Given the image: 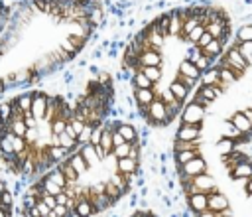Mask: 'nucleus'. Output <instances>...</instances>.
Listing matches in <instances>:
<instances>
[{"mask_svg": "<svg viewBox=\"0 0 252 217\" xmlns=\"http://www.w3.org/2000/svg\"><path fill=\"white\" fill-rule=\"evenodd\" d=\"M140 162L138 160H132V158H118L116 160V170L120 172V174H124V176H134V174H138L140 172Z\"/></svg>", "mask_w": 252, "mask_h": 217, "instance_id": "obj_13", "label": "nucleus"}, {"mask_svg": "<svg viewBox=\"0 0 252 217\" xmlns=\"http://www.w3.org/2000/svg\"><path fill=\"white\" fill-rule=\"evenodd\" d=\"M203 136V124H187V122H179V126L175 128V136L173 140H201Z\"/></svg>", "mask_w": 252, "mask_h": 217, "instance_id": "obj_6", "label": "nucleus"}, {"mask_svg": "<svg viewBox=\"0 0 252 217\" xmlns=\"http://www.w3.org/2000/svg\"><path fill=\"white\" fill-rule=\"evenodd\" d=\"M207 168H209V164H207V160L203 158V154L197 156V158H193V160H189V162L183 164V166H177V181H179V185L185 183V181H189L191 178H195V176L207 172Z\"/></svg>", "mask_w": 252, "mask_h": 217, "instance_id": "obj_3", "label": "nucleus"}, {"mask_svg": "<svg viewBox=\"0 0 252 217\" xmlns=\"http://www.w3.org/2000/svg\"><path fill=\"white\" fill-rule=\"evenodd\" d=\"M203 34H205V24H199V26H197L193 32H189V34H187L185 41H187V43H193V45H197V41L201 39V36H203Z\"/></svg>", "mask_w": 252, "mask_h": 217, "instance_id": "obj_33", "label": "nucleus"}, {"mask_svg": "<svg viewBox=\"0 0 252 217\" xmlns=\"http://www.w3.org/2000/svg\"><path fill=\"white\" fill-rule=\"evenodd\" d=\"M116 130H118V132L124 136V140H126V142H130V144L140 140L138 128H136V126H134V122H130V120H122V122H120V126H118Z\"/></svg>", "mask_w": 252, "mask_h": 217, "instance_id": "obj_14", "label": "nucleus"}, {"mask_svg": "<svg viewBox=\"0 0 252 217\" xmlns=\"http://www.w3.org/2000/svg\"><path fill=\"white\" fill-rule=\"evenodd\" d=\"M199 24H203V22H201L199 18H193V16H191L189 20H185V22H183V28H181V34H179V37H181V39L185 41L187 34H189V32H193V30H195V28H197Z\"/></svg>", "mask_w": 252, "mask_h": 217, "instance_id": "obj_30", "label": "nucleus"}, {"mask_svg": "<svg viewBox=\"0 0 252 217\" xmlns=\"http://www.w3.org/2000/svg\"><path fill=\"white\" fill-rule=\"evenodd\" d=\"M201 55H203V49H201L199 45H193V43H191V47L185 51V57H183V59H187V61L195 63V61H197Z\"/></svg>", "mask_w": 252, "mask_h": 217, "instance_id": "obj_34", "label": "nucleus"}, {"mask_svg": "<svg viewBox=\"0 0 252 217\" xmlns=\"http://www.w3.org/2000/svg\"><path fill=\"white\" fill-rule=\"evenodd\" d=\"M10 14H12V6H10V2H8V0H0V32L4 30V26H6Z\"/></svg>", "mask_w": 252, "mask_h": 217, "instance_id": "obj_31", "label": "nucleus"}, {"mask_svg": "<svg viewBox=\"0 0 252 217\" xmlns=\"http://www.w3.org/2000/svg\"><path fill=\"white\" fill-rule=\"evenodd\" d=\"M201 85H220V77H219V67H211L207 71L201 73V79H199Z\"/></svg>", "mask_w": 252, "mask_h": 217, "instance_id": "obj_25", "label": "nucleus"}, {"mask_svg": "<svg viewBox=\"0 0 252 217\" xmlns=\"http://www.w3.org/2000/svg\"><path fill=\"white\" fill-rule=\"evenodd\" d=\"M228 176H230V180L250 178V176H252V158L242 160V162H238L236 166H232V168L228 170Z\"/></svg>", "mask_w": 252, "mask_h": 217, "instance_id": "obj_12", "label": "nucleus"}, {"mask_svg": "<svg viewBox=\"0 0 252 217\" xmlns=\"http://www.w3.org/2000/svg\"><path fill=\"white\" fill-rule=\"evenodd\" d=\"M146 75H148V79H152L156 85L159 83V79H161V67L159 65H144V67H140Z\"/></svg>", "mask_w": 252, "mask_h": 217, "instance_id": "obj_28", "label": "nucleus"}, {"mask_svg": "<svg viewBox=\"0 0 252 217\" xmlns=\"http://www.w3.org/2000/svg\"><path fill=\"white\" fill-rule=\"evenodd\" d=\"M150 211H152V209H150ZM146 215H148V211L144 213V211H138V209H136V211L132 213V217H146Z\"/></svg>", "mask_w": 252, "mask_h": 217, "instance_id": "obj_44", "label": "nucleus"}, {"mask_svg": "<svg viewBox=\"0 0 252 217\" xmlns=\"http://www.w3.org/2000/svg\"><path fill=\"white\" fill-rule=\"evenodd\" d=\"M185 201H187V207H189L193 213H201V211L209 209V207H207V193H205V191L189 193Z\"/></svg>", "mask_w": 252, "mask_h": 217, "instance_id": "obj_10", "label": "nucleus"}, {"mask_svg": "<svg viewBox=\"0 0 252 217\" xmlns=\"http://www.w3.org/2000/svg\"><path fill=\"white\" fill-rule=\"evenodd\" d=\"M167 89L173 93V97H175L177 101H181V103H187V101H189V93H191V89H189V87H185L181 81L173 79V81L169 83V87H167Z\"/></svg>", "mask_w": 252, "mask_h": 217, "instance_id": "obj_19", "label": "nucleus"}, {"mask_svg": "<svg viewBox=\"0 0 252 217\" xmlns=\"http://www.w3.org/2000/svg\"><path fill=\"white\" fill-rule=\"evenodd\" d=\"M100 136H102V124H96L94 130H93V134H91V142L93 144H98L100 142Z\"/></svg>", "mask_w": 252, "mask_h": 217, "instance_id": "obj_39", "label": "nucleus"}, {"mask_svg": "<svg viewBox=\"0 0 252 217\" xmlns=\"http://www.w3.org/2000/svg\"><path fill=\"white\" fill-rule=\"evenodd\" d=\"M236 41H250L252 39V24H244L236 30Z\"/></svg>", "mask_w": 252, "mask_h": 217, "instance_id": "obj_32", "label": "nucleus"}, {"mask_svg": "<svg viewBox=\"0 0 252 217\" xmlns=\"http://www.w3.org/2000/svg\"><path fill=\"white\" fill-rule=\"evenodd\" d=\"M211 39H213V36H211V34H209V32H207V30H205V34H203V36H201V39H199V41H197V45H199V47H201V49H203V47H205V45H207V43H209V41H211Z\"/></svg>", "mask_w": 252, "mask_h": 217, "instance_id": "obj_40", "label": "nucleus"}, {"mask_svg": "<svg viewBox=\"0 0 252 217\" xmlns=\"http://www.w3.org/2000/svg\"><path fill=\"white\" fill-rule=\"evenodd\" d=\"M219 134L224 136V138H232V140H236V142H248V140H250V136L242 134L230 118L220 120V124H219ZM250 142H252V140H250Z\"/></svg>", "mask_w": 252, "mask_h": 217, "instance_id": "obj_8", "label": "nucleus"}, {"mask_svg": "<svg viewBox=\"0 0 252 217\" xmlns=\"http://www.w3.org/2000/svg\"><path fill=\"white\" fill-rule=\"evenodd\" d=\"M230 120L236 124V128H238L242 134L250 136V132H252V122L242 114V110H234V112L230 114Z\"/></svg>", "mask_w": 252, "mask_h": 217, "instance_id": "obj_20", "label": "nucleus"}, {"mask_svg": "<svg viewBox=\"0 0 252 217\" xmlns=\"http://www.w3.org/2000/svg\"><path fill=\"white\" fill-rule=\"evenodd\" d=\"M207 116V108L195 101H187L179 112V122H187V124H203Z\"/></svg>", "mask_w": 252, "mask_h": 217, "instance_id": "obj_5", "label": "nucleus"}, {"mask_svg": "<svg viewBox=\"0 0 252 217\" xmlns=\"http://www.w3.org/2000/svg\"><path fill=\"white\" fill-rule=\"evenodd\" d=\"M171 156H173V160H175L177 166H183V164H187L189 160L201 156V150H179V152H173V150H171Z\"/></svg>", "mask_w": 252, "mask_h": 217, "instance_id": "obj_24", "label": "nucleus"}, {"mask_svg": "<svg viewBox=\"0 0 252 217\" xmlns=\"http://www.w3.org/2000/svg\"><path fill=\"white\" fill-rule=\"evenodd\" d=\"M181 28H183V20L177 16L175 10H169V28H167V36H171V37H179Z\"/></svg>", "mask_w": 252, "mask_h": 217, "instance_id": "obj_22", "label": "nucleus"}, {"mask_svg": "<svg viewBox=\"0 0 252 217\" xmlns=\"http://www.w3.org/2000/svg\"><path fill=\"white\" fill-rule=\"evenodd\" d=\"M132 87L134 89H152L156 83L152 81V79H148V75L142 71V69H136L134 71V75H132Z\"/></svg>", "mask_w": 252, "mask_h": 217, "instance_id": "obj_21", "label": "nucleus"}, {"mask_svg": "<svg viewBox=\"0 0 252 217\" xmlns=\"http://www.w3.org/2000/svg\"><path fill=\"white\" fill-rule=\"evenodd\" d=\"M236 150V140L232 138H224V136H219L217 142H215V152L222 158V156H228Z\"/></svg>", "mask_w": 252, "mask_h": 217, "instance_id": "obj_15", "label": "nucleus"}, {"mask_svg": "<svg viewBox=\"0 0 252 217\" xmlns=\"http://www.w3.org/2000/svg\"><path fill=\"white\" fill-rule=\"evenodd\" d=\"M79 99L47 91H24L0 103V160L24 178H37L71 152L61 136L77 116Z\"/></svg>", "mask_w": 252, "mask_h": 217, "instance_id": "obj_2", "label": "nucleus"}, {"mask_svg": "<svg viewBox=\"0 0 252 217\" xmlns=\"http://www.w3.org/2000/svg\"><path fill=\"white\" fill-rule=\"evenodd\" d=\"M102 0H22L0 32V95L63 69L96 37L91 12Z\"/></svg>", "mask_w": 252, "mask_h": 217, "instance_id": "obj_1", "label": "nucleus"}, {"mask_svg": "<svg viewBox=\"0 0 252 217\" xmlns=\"http://www.w3.org/2000/svg\"><path fill=\"white\" fill-rule=\"evenodd\" d=\"M195 217H219V213L217 211H211V209H205L201 213H195Z\"/></svg>", "mask_w": 252, "mask_h": 217, "instance_id": "obj_42", "label": "nucleus"}, {"mask_svg": "<svg viewBox=\"0 0 252 217\" xmlns=\"http://www.w3.org/2000/svg\"><path fill=\"white\" fill-rule=\"evenodd\" d=\"M207 207H209L211 211H222V209L230 207V201H228V197L217 187V189H213V191L207 193Z\"/></svg>", "mask_w": 252, "mask_h": 217, "instance_id": "obj_9", "label": "nucleus"}, {"mask_svg": "<svg viewBox=\"0 0 252 217\" xmlns=\"http://www.w3.org/2000/svg\"><path fill=\"white\" fill-rule=\"evenodd\" d=\"M219 77H220V83L224 85V87H230V85H234L240 77L232 71V69H228V67H219Z\"/></svg>", "mask_w": 252, "mask_h": 217, "instance_id": "obj_26", "label": "nucleus"}, {"mask_svg": "<svg viewBox=\"0 0 252 217\" xmlns=\"http://www.w3.org/2000/svg\"><path fill=\"white\" fill-rule=\"evenodd\" d=\"M175 79H177V81H181V83H183L185 87H189V89H193V87L199 83V81H195V79H191V77H187V75H183V73H177V75H175Z\"/></svg>", "mask_w": 252, "mask_h": 217, "instance_id": "obj_38", "label": "nucleus"}, {"mask_svg": "<svg viewBox=\"0 0 252 217\" xmlns=\"http://www.w3.org/2000/svg\"><path fill=\"white\" fill-rule=\"evenodd\" d=\"M79 152L83 154V158L87 160V164H89V166H98V164L102 162V158L96 154V150H94V144H93V142H87V144L79 146Z\"/></svg>", "mask_w": 252, "mask_h": 217, "instance_id": "obj_16", "label": "nucleus"}, {"mask_svg": "<svg viewBox=\"0 0 252 217\" xmlns=\"http://www.w3.org/2000/svg\"><path fill=\"white\" fill-rule=\"evenodd\" d=\"M177 73H183V75H187V77H191V79H195V81L201 79V71L197 69V65L191 63V61H187V59H183V61L177 65Z\"/></svg>", "mask_w": 252, "mask_h": 217, "instance_id": "obj_23", "label": "nucleus"}, {"mask_svg": "<svg viewBox=\"0 0 252 217\" xmlns=\"http://www.w3.org/2000/svg\"><path fill=\"white\" fill-rule=\"evenodd\" d=\"M244 191H246V195H250V193H252V176L246 180V183H244Z\"/></svg>", "mask_w": 252, "mask_h": 217, "instance_id": "obj_43", "label": "nucleus"}, {"mask_svg": "<svg viewBox=\"0 0 252 217\" xmlns=\"http://www.w3.org/2000/svg\"><path fill=\"white\" fill-rule=\"evenodd\" d=\"M128 152H130V142H122V144H118V146L112 148V154H114L116 160H118V158H126Z\"/></svg>", "mask_w": 252, "mask_h": 217, "instance_id": "obj_37", "label": "nucleus"}, {"mask_svg": "<svg viewBox=\"0 0 252 217\" xmlns=\"http://www.w3.org/2000/svg\"><path fill=\"white\" fill-rule=\"evenodd\" d=\"M195 65H197V69L203 73V71H207V69H211V67H215V59H211V57H207L205 53L195 61Z\"/></svg>", "mask_w": 252, "mask_h": 217, "instance_id": "obj_35", "label": "nucleus"}, {"mask_svg": "<svg viewBox=\"0 0 252 217\" xmlns=\"http://www.w3.org/2000/svg\"><path fill=\"white\" fill-rule=\"evenodd\" d=\"M104 193H106V195H108V197H110V199L114 201V205H116V203H118V201H120V199L124 197V193H122V189H120L118 185H114V183H112L110 180L106 181V191H104Z\"/></svg>", "mask_w": 252, "mask_h": 217, "instance_id": "obj_29", "label": "nucleus"}, {"mask_svg": "<svg viewBox=\"0 0 252 217\" xmlns=\"http://www.w3.org/2000/svg\"><path fill=\"white\" fill-rule=\"evenodd\" d=\"M203 53L207 55V57H211V59H219L222 53H224V43L220 41V39H217V37H213L205 47H203Z\"/></svg>", "mask_w": 252, "mask_h": 217, "instance_id": "obj_17", "label": "nucleus"}, {"mask_svg": "<svg viewBox=\"0 0 252 217\" xmlns=\"http://www.w3.org/2000/svg\"><path fill=\"white\" fill-rule=\"evenodd\" d=\"M144 65H159V67H163L161 49H154V47L144 49L140 53V67H144Z\"/></svg>", "mask_w": 252, "mask_h": 217, "instance_id": "obj_11", "label": "nucleus"}, {"mask_svg": "<svg viewBox=\"0 0 252 217\" xmlns=\"http://www.w3.org/2000/svg\"><path fill=\"white\" fill-rule=\"evenodd\" d=\"M201 140H191V142H185V140H173L171 142V150L173 152H179V150H201Z\"/></svg>", "mask_w": 252, "mask_h": 217, "instance_id": "obj_27", "label": "nucleus"}, {"mask_svg": "<svg viewBox=\"0 0 252 217\" xmlns=\"http://www.w3.org/2000/svg\"><path fill=\"white\" fill-rule=\"evenodd\" d=\"M146 124H150V126H169L171 124V120L167 116L165 103L161 101V97L156 99L148 107V110H146Z\"/></svg>", "mask_w": 252, "mask_h": 217, "instance_id": "obj_4", "label": "nucleus"}, {"mask_svg": "<svg viewBox=\"0 0 252 217\" xmlns=\"http://www.w3.org/2000/svg\"><path fill=\"white\" fill-rule=\"evenodd\" d=\"M14 213V199L8 183L0 178V217H12Z\"/></svg>", "mask_w": 252, "mask_h": 217, "instance_id": "obj_7", "label": "nucleus"}, {"mask_svg": "<svg viewBox=\"0 0 252 217\" xmlns=\"http://www.w3.org/2000/svg\"><path fill=\"white\" fill-rule=\"evenodd\" d=\"M91 203H93V207H94V213H96V215H98V213H102V211H106V209H112V207H114V201H112L106 193H96V195H93Z\"/></svg>", "mask_w": 252, "mask_h": 217, "instance_id": "obj_18", "label": "nucleus"}, {"mask_svg": "<svg viewBox=\"0 0 252 217\" xmlns=\"http://www.w3.org/2000/svg\"><path fill=\"white\" fill-rule=\"evenodd\" d=\"M230 217H234V215H230Z\"/></svg>", "mask_w": 252, "mask_h": 217, "instance_id": "obj_45", "label": "nucleus"}, {"mask_svg": "<svg viewBox=\"0 0 252 217\" xmlns=\"http://www.w3.org/2000/svg\"><path fill=\"white\" fill-rule=\"evenodd\" d=\"M122 142H126V140H124V136H122L118 130H112V144H114V146H118V144H122Z\"/></svg>", "mask_w": 252, "mask_h": 217, "instance_id": "obj_41", "label": "nucleus"}, {"mask_svg": "<svg viewBox=\"0 0 252 217\" xmlns=\"http://www.w3.org/2000/svg\"><path fill=\"white\" fill-rule=\"evenodd\" d=\"M238 51L244 55L248 63H252V39L250 41H238Z\"/></svg>", "mask_w": 252, "mask_h": 217, "instance_id": "obj_36", "label": "nucleus"}]
</instances>
